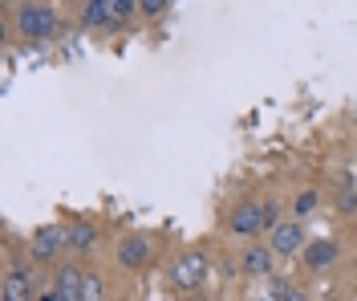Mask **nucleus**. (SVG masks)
<instances>
[{"instance_id":"obj_13","label":"nucleus","mask_w":357,"mask_h":301,"mask_svg":"<svg viewBox=\"0 0 357 301\" xmlns=\"http://www.w3.org/2000/svg\"><path fill=\"white\" fill-rule=\"evenodd\" d=\"M82 301H102V281L89 277V273H86V281H82Z\"/></svg>"},{"instance_id":"obj_11","label":"nucleus","mask_w":357,"mask_h":301,"mask_svg":"<svg viewBox=\"0 0 357 301\" xmlns=\"http://www.w3.org/2000/svg\"><path fill=\"white\" fill-rule=\"evenodd\" d=\"M268 269H272V249L252 244V249L244 253V273H252V277H264Z\"/></svg>"},{"instance_id":"obj_19","label":"nucleus","mask_w":357,"mask_h":301,"mask_svg":"<svg viewBox=\"0 0 357 301\" xmlns=\"http://www.w3.org/2000/svg\"><path fill=\"white\" fill-rule=\"evenodd\" d=\"M284 301H305V298H301V293H289V298H284Z\"/></svg>"},{"instance_id":"obj_7","label":"nucleus","mask_w":357,"mask_h":301,"mask_svg":"<svg viewBox=\"0 0 357 301\" xmlns=\"http://www.w3.org/2000/svg\"><path fill=\"white\" fill-rule=\"evenodd\" d=\"M82 281H86V273L77 269V265H61L57 269V298L61 301H82Z\"/></svg>"},{"instance_id":"obj_6","label":"nucleus","mask_w":357,"mask_h":301,"mask_svg":"<svg viewBox=\"0 0 357 301\" xmlns=\"http://www.w3.org/2000/svg\"><path fill=\"white\" fill-rule=\"evenodd\" d=\"M0 301H37V293H33V281H29V273H24V269H8V273H4Z\"/></svg>"},{"instance_id":"obj_20","label":"nucleus","mask_w":357,"mask_h":301,"mask_svg":"<svg viewBox=\"0 0 357 301\" xmlns=\"http://www.w3.org/2000/svg\"><path fill=\"white\" fill-rule=\"evenodd\" d=\"M151 301H162V298H151Z\"/></svg>"},{"instance_id":"obj_8","label":"nucleus","mask_w":357,"mask_h":301,"mask_svg":"<svg viewBox=\"0 0 357 301\" xmlns=\"http://www.w3.org/2000/svg\"><path fill=\"white\" fill-rule=\"evenodd\" d=\"M146 256H151V240H146V236H126V240L118 244V260H122L126 269H142Z\"/></svg>"},{"instance_id":"obj_18","label":"nucleus","mask_w":357,"mask_h":301,"mask_svg":"<svg viewBox=\"0 0 357 301\" xmlns=\"http://www.w3.org/2000/svg\"><path fill=\"white\" fill-rule=\"evenodd\" d=\"M264 220H268V228H276V224H280V204H272V200H268V204H264Z\"/></svg>"},{"instance_id":"obj_3","label":"nucleus","mask_w":357,"mask_h":301,"mask_svg":"<svg viewBox=\"0 0 357 301\" xmlns=\"http://www.w3.org/2000/svg\"><path fill=\"white\" fill-rule=\"evenodd\" d=\"M61 244H69V232L57 228V224H45V228H37L29 236V256L33 260H53Z\"/></svg>"},{"instance_id":"obj_5","label":"nucleus","mask_w":357,"mask_h":301,"mask_svg":"<svg viewBox=\"0 0 357 301\" xmlns=\"http://www.w3.org/2000/svg\"><path fill=\"white\" fill-rule=\"evenodd\" d=\"M203 277H207V260L199 253H183L171 265V281H175L178 289H199Z\"/></svg>"},{"instance_id":"obj_9","label":"nucleus","mask_w":357,"mask_h":301,"mask_svg":"<svg viewBox=\"0 0 357 301\" xmlns=\"http://www.w3.org/2000/svg\"><path fill=\"white\" fill-rule=\"evenodd\" d=\"M82 21H86L89 29L114 24V0H86V8H82Z\"/></svg>"},{"instance_id":"obj_15","label":"nucleus","mask_w":357,"mask_h":301,"mask_svg":"<svg viewBox=\"0 0 357 301\" xmlns=\"http://www.w3.org/2000/svg\"><path fill=\"white\" fill-rule=\"evenodd\" d=\"M138 8V0H114V24H122Z\"/></svg>"},{"instance_id":"obj_14","label":"nucleus","mask_w":357,"mask_h":301,"mask_svg":"<svg viewBox=\"0 0 357 301\" xmlns=\"http://www.w3.org/2000/svg\"><path fill=\"white\" fill-rule=\"evenodd\" d=\"M292 208H296V216H309V212L317 208V191H301V196H296V204H292Z\"/></svg>"},{"instance_id":"obj_10","label":"nucleus","mask_w":357,"mask_h":301,"mask_svg":"<svg viewBox=\"0 0 357 301\" xmlns=\"http://www.w3.org/2000/svg\"><path fill=\"white\" fill-rule=\"evenodd\" d=\"M333 256H337V244H333V240H312V244H305V265H309V269L329 265Z\"/></svg>"},{"instance_id":"obj_2","label":"nucleus","mask_w":357,"mask_h":301,"mask_svg":"<svg viewBox=\"0 0 357 301\" xmlns=\"http://www.w3.org/2000/svg\"><path fill=\"white\" fill-rule=\"evenodd\" d=\"M227 228L236 232V236H260L268 228L264 220V204H256V200H248V204H236L231 216H227Z\"/></svg>"},{"instance_id":"obj_1","label":"nucleus","mask_w":357,"mask_h":301,"mask_svg":"<svg viewBox=\"0 0 357 301\" xmlns=\"http://www.w3.org/2000/svg\"><path fill=\"white\" fill-rule=\"evenodd\" d=\"M17 29L29 41H49L57 33V13L45 0H24L21 8H17Z\"/></svg>"},{"instance_id":"obj_4","label":"nucleus","mask_w":357,"mask_h":301,"mask_svg":"<svg viewBox=\"0 0 357 301\" xmlns=\"http://www.w3.org/2000/svg\"><path fill=\"white\" fill-rule=\"evenodd\" d=\"M268 249H272V253H280V256L305 253V228H301V220H280V224L272 228Z\"/></svg>"},{"instance_id":"obj_16","label":"nucleus","mask_w":357,"mask_h":301,"mask_svg":"<svg viewBox=\"0 0 357 301\" xmlns=\"http://www.w3.org/2000/svg\"><path fill=\"white\" fill-rule=\"evenodd\" d=\"M138 8H142L146 17H158V13L167 8V0H138Z\"/></svg>"},{"instance_id":"obj_12","label":"nucleus","mask_w":357,"mask_h":301,"mask_svg":"<svg viewBox=\"0 0 357 301\" xmlns=\"http://www.w3.org/2000/svg\"><path fill=\"white\" fill-rule=\"evenodd\" d=\"M93 244H98V228L93 224H73L69 228V249L73 253H89Z\"/></svg>"},{"instance_id":"obj_17","label":"nucleus","mask_w":357,"mask_h":301,"mask_svg":"<svg viewBox=\"0 0 357 301\" xmlns=\"http://www.w3.org/2000/svg\"><path fill=\"white\" fill-rule=\"evenodd\" d=\"M354 204H357V187L349 191V184H345V187H341V204H337V208H341V212H349Z\"/></svg>"}]
</instances>
